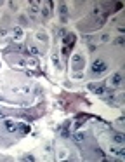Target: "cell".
Masks as SVG:
<instances>
[{"instance_id": "3957f363", "label": "cell", "mask_w": 125, "mask_h": 162, "mask_svg": "<svg viewBox=\"0 0 125 162\" xmlns=\"http://www.w3.org/2000/svg\"><path fill=\"white\" fill-rule=\"evenodd\" d=\"M83 64H85V59H83L80 54H76V56L73 58V68H75V70H80V68H83Z\"/></svg>"}, {"instance_id": "52a82bcc", "label": "cell", "mask_w": 125, "mask_h": 162, "mask_svg": "<svg viewBox=\"0 0 125 162\" xmlns=\"http://www.w3.org/2000/svg\"><path fill=\"white\" fill-rule=\"evenodd\" d=\"M61 14H62V21H66V5H61Z\"/></svg>"}, {"instance_id": "5b68a950", "label": "cell", "mask_w": 125, "mask_h": 162, "mask_svg": "<svg viewBox=\"0 0 125 162\" xmlns=\"http://www.w3.org/2000/svg\"><path fill=\"white\" fill-rule=\"evenodd\" d=\"M120 80H122V77H120V75H115L110 82H111V85H120Z\"/></svg>"}, {"instance_id": "6da1fadb", "label": "cell", "mask_w": 125, "mask_h": 162, "mask_svg": "<svg viewBox=\"0 0 125 162\" xmlns=\"http://www.w3.org/2000/svg\"><path fill=\"white\" fill-rule=\"evenodd\" d=\"M5 127L9 131H21V133H28L30 127L26 124H14V122H5Z\"/></svg>"}, {"instance_id": "277c9868", "label": "cell", "mask_w": 125, "mask_h": 162, "mask_svg": "<svg viewBox=\"0 0 125 162\" xmlns=\"http://www.w3.org/2000/svg\"><path fill=\"white\" fill-rule=\"evenodd\" d=\"M73 44H75V35H73V33H69V35L66 37V40H64V54L68 52V47H71Z\"/></svg>"}, {"instance_id": "ba28073f", "label": "cell", "mask_w": 125, "mask_h": 162, "mask_svg": "<svg viewBox=\"0 0 125 162\" xmlns=\"http://www.w3.org/2000/svg\"><path fill=\"white\" fill-rule=\"evenodd\" d=\"M14 37H16V38H19L21 37V30L19 28H14Z\"/></svg>"}, {"instance_id": "8992f818", "label": "cell", "mask_w": 125, "mask_h": 162, "mask_svg": "<svg viewBox=\"0 0 125 162\" xmlns=\"http://www.w3.org/2000/svg\"><path fill=\"white\" fill-rule=\"evenodd\" d=\"M113 140L117 141V143H123V136H122V134H115V138H113Z\"/></svg>"}, {"instance_id": "7a4b0ae2", "label": "cell", "mask_w": 125, "mask_h": 162, "mask_svg": "<svg viewBox=\"0 0 125 162\" xmlns=\"http://www.w3.org/2000/svg\"><path fill=\"white\" fill-rule=\"evenodd\" d=\"M106 68H108V64L99 59V61H96V63H94V66H92V71H94V73H103V71H106Z\"/></svg>"}]
</instances>
